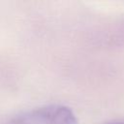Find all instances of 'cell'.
I'll return each mask as SVG.
<instances>
[{
  "label": "cell",
  "instance_id": "6da1fadb",
  "mask_svg": "<svg viewBox=\"0 0 124 124\" xmlns=\"http://www.w3.org/2000/svg\"><path fill=\"white\" fill-rule=\"evenodd\" d=\"M8 124H78L72 109L63 105H47L20 112Z\"/></svg>",
  "mask_w": 124,
  "mask_h": 124
},
{
  "label": "cell",
  "instance_id": "7a4b0ae2",
  "mask_svg": "<svg viewBox=\"0 0 124 124\" xmlns=\"http://www.w3.org/2000/svg\"><path fill=\"white\" fill-rule=\"evenodd\" d=\"M112 124H124V123H122V122H119V123H112Z\"/></svg>",
  "mask_w": 124,
  "mask_h": 124
}]
</instances>
